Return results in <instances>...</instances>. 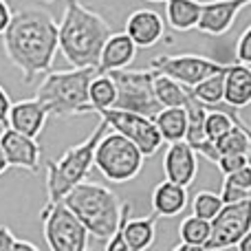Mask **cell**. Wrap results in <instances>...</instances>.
Returning <instances> with one entry per match:
<instances>
[{
    "instance_id": "cell-6",
    "label": "cell",
    "mask_w": 251,
    "mask_h": 251,
    "mask_svg": "<svg viewBox=\"0 0 251 251\" xmlns=\"http://www.w3.org/2000/svg\"><path fill=\"white\" fill-rule=\"evenodd\" d=\"M143 163L146 156L141 154V150L130 139L110 128L101 134L93 152V165L110 183H128L137 178L143 170Z\"/></svg>"
},
{
    "instance_id": "cell-22",
    "label": "cell",
    "mask_w": 251,
    "mask_h": 251,
    "mask_svg": "<svg viewBox=\"0 0 251 251\" xmlns=\"http://www.w3.org/2000/svg\"><path fill=\"white\" fill-rule=\"evenodd\" d=\"M201 13L199 0H165V22L174 31H190L196 29Z\"/></svg>"
},
{
    "instance_id": "cell-30",
    "label": "cell",
    "mask_w": 251,
    "mask_h": 251,
    "mask_svg": "<svg viewBox=\"0 0 251 251\" xmlns=\"http://www.w3.org/2000/svg\"><path fill=\"white\" fill-rule=\"evenodd\" d=\"M249 163H251L249 154H223V156H218V159L214 161V165H216L223 174L236 172V170H240L243 165H249Z\"/></svg>"
},
{
    "instance_id": "cell-38",
    "label": "cell",
    "mask_w": 251,
    "mask_h": 251,
    "mask_svg": "<svg viewBox=\"0 0 251 251\" xmlns=\"http://www.w3.org/2000/svg\"><path fill=\"white\" fill-rule=\"evenodd\" d=\"M236 249H240V251H251V231H247V234H245L243 238L236 243Z\"/></svg>"
},
{
    "instance_id": "cell-32",
    "label": "cell",
    "mask_w": 251,
    "mask_h": 251,
    "mask_svg": "<svg viewBox=\"0 0 251 251\" xmlns=\"http://www.w3.org/2000/svg\"><path fill=\"white\" fill-rule=\"evenodd\" d=\"M236 62L251 64V26H247L238 38V44H236Z\"/></svg>"
},
{
    "instance_id": "cell-34",
    "label": "cell",
    "mask_w": 251,
    "mask_h": 251,
    "mask_svg": "<svg viewBox=\"0 0 251 251\" xmlns=\"http://www.w3.org/2000/svg\"><path fill=\"white\" fill-rule=\"evenodd\" d=\"M9 106H11V97L9 93L0 86V126H7V113H9Z\"/></svg>"
},
{
    "instance_id": "cell-4",
    "label": "cell",
    "mask_w": 251,
    "mask_h": 251,
    "mask_svg": "<svg viewBox=\"0 0 251 251\" xmlns=\"http://www.w3.org/2000/svg\"><path fill=\"white\" fill-rule=\"evenodd\" d=\"M97 69H71V71H49L38 86L35 100L44 106L49 117L66 119L75 115L93 113L88 104V82Z\"/></svg>"
},
{
    "instance_id": "cell-37",
    "label": "cell",
    "mask_w": 251,
    "mask_h": 251,
    "mask_svg": "<svg viewBox=\"0 0 251 251\" xmlns=\"http://www.w3.org/2000/svg\"><path fill=\"white\" fill-rule=\"evenodd\" d=\"M38 251V247H35L33 243H29V240H20V238H13V245H11V251Z\"/></svg>"
},
{
    "instance_id": "cell-15",
    "label": "cell",
    "mask_w": 251,
    "mask_h": 251,
    "mask_svg": "<svg viewBox=\"0 0 251 251\" xmlns=\"http://www.w3.org/2000/svg\"><path fill=\"white\" fill-rule=\"evenodd\" d=\"M132 205L122 203V221L115 234H122L126 249L128 251H146L154 245L156 238V221L159 216L150 214V216H141V218H130Z\"/></svg>"
},
{
    "instance_id": "cell-13",
    "label": "cell",
    "mask_w": 251,
    "mask_h": 251,
    "mask_svg": "<svg viewBox=\"0 0 251 251\" xmlns=\"http://www.w3.org/2000/svg\"><path fill=\"white\" fill-rule=\"evenodd\" d=\"M251 0H209L201 2V13L196 29L205 35H225L231 29L236 16L243 11Z\"/></svg>"
},
{
    "instance_id": "cell-27",
    "label": "cell",
    "mask_w": 251,
    "mask_h": 251,
    "mask_svg": "<svg viewBox=\"0 0 251 251\" xmlns=\"http://www.w3.org/2000/svg\"><path fill=\"white\" fill-rule=\"evenodd\" d=\"M234 124H245L243 119L234 113H227V110H212V106L207 108L205 113V124H203V130H205V139L207 141H216L218 137L227 132Z\"/></svg>"
},
{
    "instance_id": "cell-36",
    "label": "cell",
    "mask_w": 251,
    "mask_h": 251,
    "mask_svg": "<svg viewBox=\"0 0 251 251\" xmlns=\"http://www.w3.org/2000/svg\"><path fill=\"white\" fill-rule=\"evenodd\" d=\"M9 20H11V7H9L7 0H0V33L9 25Z\"/></svg>"
},
{
    "instance_id": "cell-2",
    "label": "cell",
    "mask_w": 251,
    "mask_h": 251,
    "mask_svg": "<svg viewBox=\"0 0 251 251\" xmlns=\"http://www.w3.org/2000/svg\"><path fill=\"white\" fill-rule=\"evenodd\" d=\"M113 33L110 25L97 11L79 0H66L62 20L57 25V51L73 69H97L100 51Z\"/></svg>"
},
{
    "instance_id": "cell-29",
    "label": "cell",
    "mask_w": 251,
    "mask_h": 251,
    "mask_svg": "<svg viewBox=\"0 0 251 251\" xmlns=\"http://www.w3.org/2000/svg\"><path fill=\"white\" fill-rule=\"evenodd\" d=\"M221 207H223V201H221V196H218L216 192L203 190V192H199V194L192 199V212H194V216L205 218V221H212Z\"/></svg>"
},
{
    "instance_id": "cell-33",
    "label": "cell",
    "mask_w": 251,
    "mask_h": 251,
    "mask_svg": "<svg viewBox=\"0 0 251 251\" xmlns=\"http://www.w3.org/2000/svg\"><path fill=\"white\" fill-rule=\"evenodd\" d=\"M225 178L229 183H234V185H240V187H245V190H251V163L243 165V168L236 170V172L225 174Z\"/></svg>"
},
{
    "instance_id": "cell-20",
    "label": "cell",
    "mask_w": 251,
    "mask_h": 251,
    "mask_svg": "<svg viewBox=\"0 0 251 251\" xmlns=\"http://www.w3.org/2000/svg\"><path fill=\"white\" fill-rule=\"evenodd\" d=\"M187 207V187L172 183L168 178L159 183L152 192V214L159 218H174Z\"/></svg>"
},
{
    "instance_id": "cell-26",
    "label": "cell",
    "mask_w": 251,
    "mask_h": 251,
    "mask_svg": "<svg viewBox=\"0 0 251 251\" xmlns=\"http://www.w3.org/2000/svg\"><path fill=\"white\" fill-rule=\"evenodd\" d=\"M209 106L201 104L190 91V100L185 101V117H187V128H185V139L192 148L199 146L201 141H205V130H203V124H205V113H207Z\"/></svg>"
},
{
    "instance_id": "cell-35",
    "label": "cell",
    "mask_w": 251,
    "mask_h": 251,
    "mask_svg": "<svg viewBox=\"0 0 251 251\" xmlns=\"http://www.w3.org/2000/svg\"><path fill=\"white\" fill-rule=\"evenodd\" d=\"M13 231L9 227L0 225V251H11V245H13Z\"/></svg>"
},
{
    "instance_id": "cell-5",
    "label": "cell",
    "mask_w": 251,
    "mask_h": 251,
    "mask_svg": "<svg viewBox=\"0 0 251 251\" xmlns=\"http://www.w3.org/2000/svg\"><path fill=\"white\" fill-rule=\"evenodd\" d=\"M108 130V124L101 119L91 134L77 146H71L60 159L47 161V196L49 203H60L71 187L86 181L93 170V152L101 134Z\"/></svg>"
},
{
    "instance_id": "cell-18",
    "label": "cell",
    "mask_w": 251,
    "mask_h": 251,
    "mask_svg": "<svg viewBox=\"0 0 251 251\" xmlns=\"http://www.w3.org/2000/svg\"><path fill=\"white\" fill-rule=\"evenodd\" d=\"M49 115L44 110V106L38 100H25V101H16L9 106L7 113V126L18 132L26 134V137H40V132L44 130Z\"/></svg>"
},
{
    "instance_id": "cell-7",
    "label": "cell",
    "mask_w": 251,
    "mask_h": 251,
    "mask_svg": "<svg viewBox=\"0 0 251 251\" xmlns=\"http://www.w3.org/2000/svg\"><path fill=\"white\" fill-rule=\"evenodd\" d=\"M113 77L115 88H117V97H115L113 108L132 110V113L141 115H156L161 110V104L156 101L154 91H152V79H154V71L152 69H117L108 71Z\"/></svg>"
},
{
    "instance_id": "cell-3",
    "label": "cell",
    "mask_w": 251,
    "mask_h": 251,
    "mask_svg": "<svg viewBox=\"0 0 251 251\" xmlns=\"http://www.w3.org/2000/svg\"><path fill=\"white\" fill-rule=\"evenodd\" d=\"M62 203L82 221L88 236L101 243H106L117 231L119 221H122V201L110 187L101 183H77L66 192Z\"/></svg>"
},
{
    "instance_id": "cell-39",
    "label": "cell",
    "mask_w": 251,
    "mask_h": 251,
    "mask_svg": "<svg viewBox=\"0 0 251 251\" xmlns=\"http://www.w3.org/2000/svg\"><path fill=\"white\" fill-rule=\"evenodd\" d=\"M9 170V163L7 159H4V152H2V146H0V174H4Z\"/></svg>"
},
{
    "instance_id": "cell-19",
    "label": "cell",
    "mask_w": 251,
    "mask_h": 251,
    "mask_svg": "<svg viewBox=\"0 0 251 251\" xmlns=\"http://www.w3.org/2000/svg\"><path fill=\"white\" fill-rule=\"evenodd\" d=\"M134 57H137V47H134V42L126 35V31L124 33H110L100 51L97 73H108V71L126 69V66L132 64Z\"/></svg>"
},
{
    "instance_id": "cell-17",
    "label": "cell",
    "mask_w": 251,
    "mask_h": 251,
    "mask_svg": "<svg viewBox=\"0 0 251 251\" xmlns=\"http://www.w3.org/2000/svg\"><path fill=\"white\" fill-rule=\"evenodd\" d=\"M223 101L236 110L251 104V69L249 64H227L223 71Z\"/></svg>"
},
{
    "instance_id": "cell-16",
    "label": "cell",
    "mask_w": 251,
    "mask_h": 251,
    "mask_svg": "<svg viewBox=\"0 0 251 251\" xmlns=\"http://www.w3.org/2000/svg\"><path fill=\"white\" fill-rule=\"evenodd\" d=\"M126 35L137 49H150L165 35V20L154 9H137L126 20Z\"/></svg>"
},
{
    "instance_id": "cell-21",
    "label": "cell",
    "mask_w": 251,
    "mask_h": 251,
    "mask_svg": "<svg viewBox=\"0 0 251 251\" xmlns=\"http://www.w3.org/2000/svg\"><path fill=\"white\" fill-rule=\"evenodd\" d=\"M156 130H159L161 139L165 143L181 141L185 139L187 117H185V106H163L156 115H152Z\"/></svg>"
},
{
    "instance_id": "cell-28",
    "label": "cell",
    "mask_w": 251,
    "mask_h": 251,
    "mask_svg": "<svg viewBox=\"0 0 251 251\" xmlns=\"http://www.w3.org/2000/svg\"><path fill=\"white\" fill-rule=\"evenodd\" d=\"M192 95L205 106H218L223 104V71L221 73H214L209 77L201 79L199 84L190 88Z\"/></svg>"
},
{
    "instance_id": "cell-10",
    "label": "cell",
    "mask_w": 251,
    "mask_h": 251,
    "mask_svg": "<svg viewBox=\"0 0 251 251\" xmlns=\"http://www.w3.org/2000/svg\"><path fill=\"white\" fill-rule=\"evenodd\" d=\"M247 231H251V199H243L238 203H223L218 214L209 221V238L203 249H231Z\"/></svg>"
},
{
    "instance_id": "cell-23",
    "label": "cell",
    "mask_w": 251,
    "mask_h": 251,
    "mask_svg": "<svg viewBox=\"0 0 251 251\" xmlns=\"http://www.w3.org/2000/svg\"><path fill=\"white\" fill-rule=\"evenodd\" d=\"M178 238H181V243L176 249L201 251L209 238V221L194 216V214L183 218L181 225H178Z\"/></svg>"
},
{
    "instance_id": "cell-12",
    "label": "cell",
    "mask_w": 251,
    "mask_h": 251,
    "mask_svg": "<svg viewBox=\"0 0 251 251\" xmlns=\"http://www.w3.org/2000/svg\"><path fill=\"white\" fill-rule=\"evenodd\" d=\"M0 146H2L9 168H20L31 174H35L40 170L42 150H40V143L33 137H26V134L4 126L2 132H0Z\"/></svg>"
},
{
    "instance_id": "cell-40",
    "label": "cell",
    "mask_w": 251,
    "mask_h": 251,
    "mask_svg": "<svg viewBox=\"0 0 251 251\" xmlns=\"http://www.w3.org/2000/svg\"><path fill=\"white\" fill-rule=\"evenodd\" d=\"M146 2H165V0H146Z\"/></svg>"
},
{
    "instance_id": "cell-14",
    "label": "cell",
    "mask_w": 251,
    "mask_h": 251,
    "mask_svg": "<svg viewBox=\"0 0 251 251\" xmlns=\"http://www.w3.org/2000/svg\"><path fill=\"white\" fill-rule=\"evenodd\" d=\"M199 172V154L187 141L168 143V150L163 156V176L183 187H190Z\"/></svg>"
},
{
    "instance_id": "cell-1",
    "label": "cell",
    "mask_w": 251,
    "mask_h": 251,
    "mask_svg": "<svg viewBox=\"0 0 251 251\" xmlns=\"http://www.w3.org/2000/svg\"><path fill=\"white\" fill-rule=\"evenodd\" d=\"M0 35L4 55L25 75L26 84L51 71L57 55V22L47 9L31 7L11 13Z\"/></svg>"
},
{
    "instance_id": "cell-9",
    "label": "cell",
    "mask_w": 251,
    "mask_h": 251,
    "mask_svg": "<svg viewBox=\"0 0 251 251\" xmlns=\"http://www.w3.org/2000/svg\"><path fill=\"white\" fill-rule=\"evenodd\" d=\"M97 115L108 124L110 130H115V132L124 134L126 139H130L141 150V154L146 159L154 156L163 148V139H161L152 117H148V115L132 113V110H122V108H101V110H97Z\"/></svg>"
},
{
    "instance_id": "cell-31",
    "label": "cell",
    "mask_w": 251,
    "mask_h": 251,
    "mask_svg": "<svg viewBox=\"0 0 251 251\" xmlns=\"http://www.w3.org/2000/svg\"><path fill=\"white\" fill-rule=\"evenodd\" d=\"M218 196H221L223 203H238V201H243V199H251V190L234 185V183H229L225 178V181H223V190H221Z\"/></svg>"
},
{
    "instance_id": "cell-8",
    "label": "cell",
    "mask_w": 251,
    "mask_h": 251,
    "mask_svg": "<svg viewBox=\"0 0 251 251\" xmlns=\"http://www.w3.org/2000/svg\"><path fill=\"white\" fill-rule=\"evenodd\" d=\"M44 227V240L51 251H86L88 231L77 216L64 203H47L40 212Z\"/></svg>"
},
{
    "instance_id": "cell-24",
    "label": "cell",
    "mask_w": 251,
    "mask_h": 251,
    "mask_svg": "<svg viewBox=\"0 0 251 251\" xmlns=\"http://www.w3.org/2000/svg\"><path fill=\"white\" fill-rule=\"evenodd\" d=\"M152 91H154V97L161 104V108L163 106H185V101L190 100V88L161 73H154Z\"/></svg>"
},
{
    "instance_id": "cell-11",
    "label": "cell",
    "mask_w": 251,
    "mask_h": 251,
    "mask_svg": "<svg viewBox=\"0 0 251 251\" xmlns=\"http://www.w3.org/2000/svg\"><path fill=\"white\" fill-rule=\"evenodd\" d=\"M225 66L227 64L209 60L205 55H194V53H185V55H156L150 62V69L154 73L168 75V77L176 79V82H181L187 88H192L194 84H199L201 79L209 77V75L225 71Z\"/></svg>"
},
{
    "instance_id": "cell-25",
    "label": "cell",
    "mask_w": 251,
    "mask_h": 251,
    "mask_svg": "<svg viewBox=\"0 0 251 251\" xmlns=\"http://www.w3.org/2000/svg\"><path fill=\"white\" fill-rule=\"evenodd\" d=\"M115 97H117V88L108 73H95L88 82V104H91L93 113L101 108H113Z\"/></svg>"
}]
</instances>
